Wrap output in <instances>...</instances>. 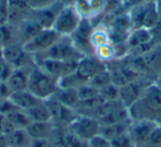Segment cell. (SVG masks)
Here are the masks:
<instances>
[{
  "label": "cell",
  "instance_id": "6",
  "mask_svg": "<svg viewBox=\"0 0 161 147\" xmlns=\"http://www.w3.org/2000/svg\"><path fill=\"white\" fill-rule=\"evenodd\" d=\"M101 123L98 120L87 115H80L78 114L76 119L69 125L67 129L69 133L75 135L80 139L88 142L94 136L99 134Z\"/></svg>",
  "mask_w": 161,
  "mask_h": 147
},
{
  "label": "cell",
  "instance_id": "33",
  "mask_svg": "<svg viewBox=\"0 0 161 147\" xmlns=\"http://www.w3.org/2000/svg\"><path fill=\"white\" fill-rule=\"evenodd\" d=\"M142 147H161V124L156 125Z\"/></svg>",
  "mask_w": 161,
  "mask_h": 147
},
{
  "label": "cell",
  "instance_id": "13",
  "mask_svg": "<svg viewBox=\"0 0 161 147\" xmlns=\"http://www.w3.org/2000/svg\"><path fill=\"white\" fill-rule=\"evenodd\" d=\"M44 102L50 110V113L52 116V123L54 124V126H55V124H60L62 126L65 125L69 127V125L78 115V113L74 109L61 104L54 99H47Z\"/></svg>",
  "mask_w": 161,
  "mask_h": 147
},
{
  "label": "cell",
  "instance_id": "35",
  "mask_svg": "<svg viewBox=\"0 0 161 147\" xmlns=\"http://www.w3.org/2000/svg\"><path fill=\"white\" fill-rule=\"evenodd\" d=\"M76 90H77L80 101L93 98V97H96L97 94H98V90L95 89L94 87H92V86L88 85V84H84V85H82L80 87H78Z\"/></svg>",
  "mask_w": 161,
  "mask_h": 147
},
{
  "label": "cell",
  "instance_id": "21",
  "mask_svg": "<svg viewBox=\"0 0 161 147\" xmlns=\"http://www.w3.org/2000/svg\"><path fill=\"white\" fill-rule=\"evenodd\" d=\"M51 99H54L55 101L60 102L61 104L65 105L67 108H72L75 110L76 104L78 103L77 90L74 88H60L58 87V91L54 94V96Z\"/></svg>",
  "mask_w": 161,
  "mask_h": 147
},
{
  "label": "cell",
  "instance_id": "2",
  "mask_svg": "<svg viewBox=\"0 0 161 147\" xmlns=\"http://www.w3.org/2000/svg\"><path fill=\"white\" fill-rule=\"evenodd\" d=\"M58 89V80L43 69H41L38 65H34L30 71L28 90L36 96L39 99L45 101L51 99Z\"/></svg>",
  "mask_w": 161,
  "mask_h": 147
},
{
  "label": "cell",
  "instance_id": "29",
  "mask_svg": "<svg viewBox=\"0 0 161 147\" xmlns=\"http://www.w3.org/2000/svg\"><path fill=\"white\" fill-rule=\"evenodd\" d=\"M94 55L98 58L101 62L108 64V63L113 62V60L117 59V53H116V47L112 42L105 44L101 47H97L94 51Z\"/></svg>",
  "mask_w": 161,
  "mask_h": 147
},
{
  "label": "cell",
  "instance_id": "34",
  "mask_svg": "<svg viewBox=\"0 0 161 147\" xmlns=\"http://www.w3.org/2000/svg\"><path fill=\"white\" fill-rule=\"evenodd\" d=\"M110 143H112L113 147H136V145L134 144L132 139L130 138L128 132L115 136L114 138L110 139Z\"/></svg>",
  "mask_w": 161,
  "mask_h": 147
},
{
  "label": "cell",
  "instance_id": "10",
  "mask_svg": "<svg viewBox=\"0 0 161 147\" xmlns=\"http://www.w3.org/2000/svg\"><path fill=\"white\" fill-rule=\"evenodd\" d=\"M106 67H107V70L109 71L112 83L118 87L126 85L130 81L136 80L138 78H142L126 63L124 58L113 60V62L106 64Z\"/></svg>",
  "mask_w": 161,
  "mask_h": 147
},
{
  "label": "cell",
  "instance_id": "18",
  "mask_svg": "<svg viewBox=\"0 0 161 147\" xmlns=\"http://www.w3.org/2000/svg\"><path fill=\"white\" fill-rule=\"evenodd\" d=\"M9 100L14 103V107H17L20 110H23V111H28V110L44 102L43 100L39 99L36 96H34L32 92H30L28 89L10 94Z\"/></svg>",
  "mask_w": 161,
  "mask_h": 147
},
{
  "label": "cell",
  "instance_id": "5",
  "mask_svg": "<svg viewBox=\"0 0 161 147\" xmlns=\"http://www.w3.org/2000/svg\"><path fill=\"white\" fill-rule=\"evenodd\" d=\"M82 17L78 14L74 6H64L58 13L52 29L61 36H71L78 28Z\"/></svg>",
  "mask_w": 161,
  "mask_h": 147
},
{
  "label": "cell",
  "instance_id": "31",
  "mask_svg": "<svg viewBox=\"0 0 161 147\" xmlns=\"http://www.w3.org/2000/svg\"><path fill=\"white\" fill-rule=\"evenodd\" d=\"M87 84L97 90L102 89L105 86L112 84V79H110V75H109V71L107 70V67H106V69L102 70L101 73L96 74L92 79H90V81Z\"/></svg>",
  "mask_w": 161,
  "mask_h": 147
},
{
  "label": "cell",
  "instance_id": "7",
  "mask_svg": "<svg viewBox=\"0 0 161 147\" xmlns=\"http://www.w3.org/2000/svg\"><path fill=\"white\" fill-rule=\"evenodd\" d=\"M3 58L14 68H32L36 65L34 56L25 51L20 43L3 47Z\"/></svg>",
  "mask_w": 161,
  "mask_h": 147
},
{
  "label": "cell",
  "instance_id": "32",
  "mask_svg": "<svg viewBox=\"0 0 161 147\" xmlns=\"http://www.w3.org/2000/svg\"><path fill=\"white\" fill-rule=\"evenodd\" d=\"M98 94L104 101H117L119 100V87L112 83L99 89Z\"/></svg>",
  "mask_w": 161,
  "mask_h": 147
},
{
  "label": "cell",
  "instance_id": "8",
  "mask_svg": "<svg viewBox=\"0 0 161 147\" xmlns=\"http://www.w3.org/2000/svg\"><path fill=\"white\" fill-rule=\"evenodd\" d=\"M36 64L45 73L60 80L63 77L75 73L78 60H58L51 59V58H43V59L36 60Z\"/></svg>",
  "mask_w": 161,
  "mask_h": 147
},
{
  "label": "cell",
  "instance_id": "40",
  "mask_svg": "<svg viewBox=\"0 0 161 147\" xmlns=\"http://www.w3.org/2000/svg\"><path fill=\"white\" fill-rule=\"evenodd\" d=\"M151 34V40L156 43L157 45H161V19L154 27H152L149 30Z\"/></svg>",
  "mask_w": 161,
  "mask_h": 147
},
{
  "label": "cell",
  "instance_id": "9",
  "mask_svg": "<svg viewBox=\"0 0 161 147\" xmlns=\"http://www.w3.org/2000/svg\"><path fill=\"white\" fill-rule=\"evenodd\" d=\"M61 38V35L53 29H42L40 32L36 34L30 41H28L25 44H23V47L25 51L29 52L32 55L43 53L47 51L50 47H52L58 40Z\"/></svg>",
  "mask_w": 161,
  "mask_h": 147
},
{
  "label": "cell",
  "instance_id": "11",
  "mask_svg": "<svg viewBox=\"0 0 161 147\" xmlns=\"http://www.w3.org/2000/svg\"><path fill=\"white\" fill-rule=\"evenodd\" d=\"M93 29H94V24L92 23V21L87 19H82L78 28L69 36L75 47L84 56L94 55V48L91 44V34Z\"/></svg>",
  "mask_w": 161,
  "mask_h": 147
},
{
  "label": "cell",
  "instance_id": "17",
  "mask_svg": "<svg viewBox=\"0 0 161 147\" xmlns=\"http://www.w3.org/2000/svg\"><path fill=\"white\" fill-rule=\"evenodd\" d=\"M8 23L14 27H18L19 24L30 19L32 12L29 0H8Z\"/></svg>",
  "mask_w": 161,
  "mask_h": 147
},
{
  "label": "cell",
  "instance_id": "38",
  "mask_svg": "<svg viewBox=\"0 0 161 147\" xmlns=\"http://www.w3.org/2000/svg\"><path fill=\"white\" fill-rule=\"evenodd\" d=\"M88 147H113L109 139L105 138L102 135H96L87 142Z\"/></svg>",
  "mask_w": 161,
  "mask_h": 147
},
{
  "label": "cell",
  "instance_id": "49",
  "mask_svg": "<svg viewBox=\"0 0 161 147\" xmlns=\"http://www.w3.org/2000/svg\"><path fill=\"white\" fill-rule=\"evenodd\" d=\"M156 84H157V85L159 86V87L161 88V74H160V76H159L158 78H157V80H156Z\"/></svg>",
  "mask_w": 161,
  "mask_h": 147
},
{
  "label": "cell",
  "instance_id": "50",
  "mask_svg": "<svg viewBox=\"0 0 161 147\" xmlns=\"http://www.w3.org/2000/svg\"><path fill=\"white\" fill-rule=\"evenodd\" d=\"M120 1H121V3H125V5H127L128 1H129V0H120Z\"/></svg>",
  "mask_w": 161,
  "mask_h": 147
},
{
  "label": "cell",
  "instance_id": "19",
  "mask_svg": "<svg viewBox=\"0 0 161 147\" xmlns=\"http://www.w3.org/2000/svg\"><path fill=\"white\" fill-rule=\"evenodd\" d=\"M32 68H14L8 80L6 81L9 91L17 92L28 89L30 71Z\"/></svg>",
  "mask_w": 161,
  "mask_h": 147
},
{
  "label": "cell",
  "instance_id": "41",
  "mask_svg": "<svg viewBox=\"0 0 161 147\" xmlns=\"http://www.w3.org/2000/svg\"><path fill=\"white\" fill-rule=\"evenodd\" d=\"M58 3V0H29V3L32 9H42Z\"/></svg>",
  "mask_w": 161,
  "mask_h": 147
},
{
  "label": "cell",
  "instance_id": "16",
  "mask_svg": "<svg viewBox=\"0 0 161 147\" xmlns=\"http://www.w3.org/2000/svg\"><path fill=\"white\" fill-rule=\"evenodd\" d=\"M156 123L146 120H131L128 127V134L136 147H142L148 139L152 129L156 127Z\"/></svg>",
  "mask_w": 161,
  "mask_h": 147
},
{
  "label": "cell",
  "instance_id": "44",
  "mask_svg": "<svg viewBox=\"0 0 161 147\" xmlns=\"http://www.w3.org/2000/svg\"><path fill=\"white\" fill-rule=\"evenodd\" d=\"M158 0H129L126 7H130V6L139 5V3H157Z\"/></svg>",
  "mask_w": 161,
  "mask_h": 147
},
{
  "label": "cell",
  "instance_id": "25",
  "mask_svg": "<svg viewBox=\"0 0 161 147\" xmlns=\"http://www.w3.org/2000/svg\"><path fill=\"white\" fill-rule=\"evenodd\" d=\"M16 43H19L17 27H14L9 23L0 25V47L3 48Z\"/></svg>",
  "mask_w": 161,
  "mask_h": 147
},
{
  "label": "cell",
  "instance_id": "1",
  "mask_svg": "<svg viewBox=\"0 0 161 147\" xmlns=\"http://www.w3.org/2000/svg\"><path fill=\"white\" fill-rule=\"evenodd\" d=\"M128 112L131 120H146L161 124V88L156 83L150 84Z\"/></svg>",
  "mask_w": 161,
  "mask_h": 147
},
{
  "label": "cell",
  "instance_id": "12",
  "mask_svg": "<svg viewBox=\"0 0 161 147\" xmlns=\"http://www.w3.org/2000/svg\"><path fill=\"white\" fill-rule=\"evenodd\" d=\"M150 84L152 83L147 79L138 78L136 80L126 84V85L120 86L119 87V101L123 103L124 107L129 109L140 98L145 89Z\"/></svg>",
  "mask_w": 161,
  "mask_h": 147
},
{
  "label": "cell",
  "instance_id": "24",
  "mask_svg": "<svg viewBox=\"0 0 161 147\" xmlns=\"http://www.w3.org/2000/svg\"><path fill=\"white\" fill-rule=\"evenodd\" d=\"M110 42L112 41H110L107 28L102 23L94 25V29H93L92 34H91V44H92L94 51L97 47H101Z\"/></svg>",
  "mask_w": 161,
  "mask_h": 147
},
{
  "label": "cell",
  "instance_id": "30",
  "mask_svg": "<svg viewBox=\"0 0 161 147\" xmlns=\"http://www.w3.org/2000/svg\"><path fill=\"white\" fill-rule=\"evenodd\" d=\"M7 116L16 129H27L32 122L31 119L28 115L27 111H23L20 109H14V111L9 112Z\"/></svg>",
  "mask_w": 161,
  "mask_h": 147
},
{
  "label": "cell",
  "instance_id": "43",
  "mask_svg": "<svg viewBox=\"0 0 161 147\" xmlns=\"http://www.w3.org/2000/svg\"><path fill=\"white\" fill-rule=\"evenodd\" d=\"M10 94H11V92L9 91V89H8V87H7V85H6V83H3V81H0V100L9 98Z\"/></svg>",
  "mask_w": 161,
  "mask_h": 147
},
{
  "label": "cell",
  "instance_id": "22",
  "mask_svg": "<svg viewBox=\"0 0 161 147\" xmlns=\"http://www.w3.org/2000/svg\"><path fill=\"white\" fill-rule=\"evenodd\" d=\"M41 28L38 23L31 18L28 19L27 21L22 22L17 27V31H18V38L19 43L20 44H25L28 41H30L38 32L41 31Z\"/></svg>",
  "mask_w": 161,
  "mask_h": 147
},
{
  "label": "cell",
  "instance_id": "15",
  "mask_svg": "<svg viewBox=\"0 0 161 147\" xmlns=\"http://www.w3.org/2000/svg\"><path fill=\"white\" fill-rule=\"evenodd\" d=\"M63 7L64 6L58 1L54 5L42 8V9H32L30 18L36 21L41 29H52Z\"/></svg>",
  "mask_w": 161,
  "mask_h": 147
},
{
  "label": "cell",
  "instance_id": "48",
  "mask_svg": "<svg viewBox=\"0 0 161 147\" xmlns=\"http://www.w3.org/2000/svg\"><path fill=\"white\" fill-rule=\"evenodd\" d=\"M157 7H158V11L161 16V0H158V1H157Z\"/></svg>",
  "mask_w": 161,
  "mask_h": 147
},
{
  "label": "cell",
  "instance_id": "20",
  "mask_svg": "<svg viewBox=\"0 0 161 147\" xmlns=\"http://www.w3.org/2000/svg\"><path fill=\"white\" fill-rule=\"evenodd\" d=\"M25 129L32 139H36V138L50 139L51 136L54 135L55 126L52 122H31V124Z\"/></svg>",
  "mask_w": 161,
  "mask_h": 147
},
{
  "label": "cell",
  "instance_id": "4",
  "mask_svg": "<svg viewBox=\"0 0 161 147\" xmlns=\"http://www.w3.org/2000/svg\"><path fill=\"white\" fill-rule=\"evenodd\" d=\"M84 55L78 51L73 44L69 36H61L58 42L50 47L47 51L34 55V59H43V58H51L58 60H80Z\"/></svg>",
  "mask_w": 161,
  "mask_h": 147
},
{
  "label": "cell",
  "instance_id": "27",
  "mask_svg": "<svg viewBox=\"0 0 161 147\" xmlns=\"http://www.w3.org/2000/svg\"><path fill=\"white\" fill-rule=\"evenodd\" d=\"M130 121H128V122H123V123H115V124L101 125V127H99V135L104 136L105 138L110 140L112 138H114L115 136L127 132L128 127H129Z\"/></svg>",
  "mask_w": 161,
  "mask_h": 147
},
{
  "label": "cell",
  "instance_id": "14",
  "mask_svg": "<svg viewBox=\"0 0 161 147\" xmlns=\"http://www.w3.org/2000/svg\"><path fill=\"white\" fill-rule=\"evenodd\" d=\"M104 69H106V64L101 62L95 55L84 56L82 59L78 60L75 73L84 83L87 84L90 79H92L96 74L101 73Z\"/></svg>",
  "mask_w": 161,
  "mask_h": 147
},
{
  "label": "cell",
  "instance_id": "39",
  "mask_svg": "<svg viewBox=\"0 0 161 147\" xmlns=\"http://www.w3.org/2000/svg\"><path fill=\"white\" fill-rule=\"evenodd\" d=\"M9 9H8V0H0V25L8 23Z\"/></svg>",
  "mask_w": 161,
  "mask_h": 147
},
{
  "label": "cell",
  "instance_id": "28",
  "mask_svg": "<svg viewBox=\"0 0 161 147\" xmlns=\"http://www.w3.org/2000/svg\"><path fill=\"white\" fill-rule=\"evenodd\" d=\"M27 113L32 122H52L51 113L45 102L28 110Z\"/></svg>",
  "mask_w": 161,
  "mask_h": 147
},
{
  "label": "cell",
  "instance_id": "45",
  "mask_svg": "<svg viewBox=\"0 0 161 147\" xmlns=\"http://www.w3.org/2000/svg\"><path fill=\"white\" fill-rule=\"evenodd\" d=\"M0 147H9V144H8V136L3 133H0Z\"/></svg>",
  "mask_w": 161,
  "mask_h": 147
},
{
  "label": "cell",
  "instance_id": "47",
  "mask_svg": "<svg viewBox=\"0 0 161 147\" xmlns=\"http://www.w3.org/2000/svg\"><path fill=\"white\" fill-rule=\"evenodd\" d=\"M58 3H61L63 6H74V3L77 1V0H58Z\"/></svg>",
  "mask_w": 161,
  "mask_h": 147
},
{
  "label": "cell",
  "instance_id": "36",
  "mask_svg": "<svg viewBox=\"0 0 161 147\" xmlns=\"http://www.w3.org/2000/svg\"><path fill=\"white\" fill-rule=\"evenodd\" d=\"M14 129H16V127L14 126L11 121H10L9 118L7 116V114L0 113V133L8 135V134L11 133Z\"/></svg>",
  "mask_w": 161,
  "mask_h": 147
},
{
  "label": "cell",
  "instance_id": "37",
  "mask_svg": "<svg viewBox=\"0 0 161 147\" xmlns=\"http://www.w3.org/2000/svg\"><path fill=\"white\" fill-rule=\"evenodd\" d=\"M14 67L11 65H9L5 59H0V81L6 83L8 80V78L10 77V75L14 71Z\"/></svg>",
  "mask_w": 161,
  "mask_h": 147
},
{
  "label": "cell",
  "instance_id": "23",
  "mask_svg": "<svg viewBox=\"0 0 161 147\" xmlns=\"http://www.w3.org/2000/svg\"><path fill=\"white\" fill-rule=\"evenodd\" d=\"M7 136L9 147H30L32 142L31 136L25 129H16Z\"/></svg>",
  "mask_w": 161,
  "mask_h": 147
},
{
  "label": "cell",
  "instance_id": "42",
  "mask_svg": "<svg viewBox=\"0 0 161 147\" xmlns=\"http://www.w3.org/2000/svg\"><path fill=\"white\" fill-rule=\"evenodd\" d=\"M30 147H52V142L47 138H36L32 139Z\"/></svg>",
  "mask_w": 161,
  "mask_h": 147
},
{
  "label": "cell",
  "instance_id": "26",
  "mask_svg": "<svg viewBox=\"0 0 161 147\" xmlns=\"http://www.w3.org/2000/svg\"><path fill=\"white\" fill-rule=\"evenodd\" d=\"M151 34L147 29H134L129 33L127 38V45L129 48L143 45L146 43L151 42ZM153 42V41H152Z\"/></svg>",
  "mask_w": 161,
  "mask_h": 147
},
{
  "label": "cell",
  "instance_id": "46",
  "mask_svg": "<svg viewBox=\"0 0 161 147\" xmlns=\"http://www.w3.org/2000/svg\"><path fill=\"white\" fill-rule=\"evenodd\" d=\"M52 147H66V145H65L64 140L62 139V137H60L54 142H52Z\"/></svg>",
  "mask_w": 161,
  "mask_h": 147
},
{
  "label": "cell",
  "instance_id": "3",
  "mask_svg": "<svg viewBox=\"0 0 161 147\" xmlns=\"http://www.w3.org/2000/svg\"><path fill=\"white\" fill-rule=\"evenodd\" d=\"M126 8H127L132 30H150L161 19V16L158 11V7H157V3H139V5L130 6V7Z\"/></svg>",
  "mask_w": 161,
  "mask_h": 147
}]
</instances>
